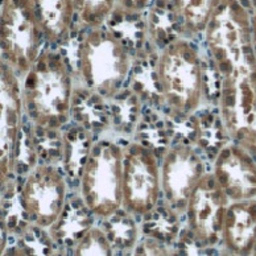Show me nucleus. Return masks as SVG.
<instances>
[{
	"instance_id": "obj_1",
	"label": "nucleus",
	"mask_w": 256,
	"mask_h": 256,
	"mask_svg": "<svg viewBox=\"0 0 256 256\" xmlns=\"http://www.w3.org/2000/svg\"><path fill=\"white\" fill-rule=\"evenodd\" d=\"M72 92V77L62 57L44 52L26 74L22 102L38 127L58 130L69 120Z\"/></svg>"
},
{
	"instance_id": "obj_2",
	"label": "nucleus",
	"mask_w": 256,
	"mask_h": 256,
	"mask_svg": "<svg viewBox=\"0 0 256 256\" xmlns=\"http://www.w3.org/2000/svg\"><path fill=\"white\" fill-rule=\"evenodd\" d=\"M205 32L208 52L222 77L256 69L251 18L239 0H227L212 16Z\"/></svg>"
},
{
	"instance_id": "obj_3",
	"label": "nucleus",
	"mask_w": 256,
	"mask_h": 256,
	"mask_svg": "<svg viewBox=\"0 0 256 256\" xmlns=\"http://www.w3.org/2000/svg\"><path fill=\"white\" fill-rule=\"evenodd\" d=\"M158 77L161 94L173 112L186 116L197 110L204 94V69L189 42L176 40L165 46L158 60Z\"/></svg>"
},
{
	"instance_id": "obj_4",
	"label": "nucleus",
	"mask_w": 256,
	"mask_h": 256,
	"mask_svg": "<svg viewBox=\"0 0 256 256\" xmlns=\"http://www.w3.org/2000/svg\"><path fill=\"white\" fill-rule=\"evenodd\" d=\"M80 193L86 208L99 216H110L123 205V150L100 142L88 152Z\"/></svg>"
},
{
	"instance_id": "obj_5",
	"label": "nucleus",
	"mask_w": 256,
	"mask_h": 256,
	"mask_svg": "<svg viewBox=\"0 0 256 256\" xmlns=\"http://www.w3.org/2000/svg\"><path fill=\"white\" fill-rule=\"evenodd\" d=\"M80 73L92 92L111 96L127 78L131 58L112 30L92 28L80 42Z\"/></svg>"
},
{
	"instance_id": "obj_6",
	"label": "nucleus",
	"mask_w": 256,
	"mask_h": 256,
	"mask_svg": "<svg viewBox=\"0 0 256 256\" xmlns=\"http://www.w3.org/2000/svg\"><path fill=\"white\" fill-rule=\"evenodd\" d=\"M41 36L32 0H3L2 50L15 73H30L40 57Z\"/></svg>"
},
{
	"instance_id": "obj_7",
	"label": "nucleus",
	"mask_w": 256,
	"mask_h": 256,
	"mask_svg": "<svg viewBox=\"0 0 256 256\" xmlns=\"http://www.w3.org/2000/svg\"><path fill=\"white\" fill-rule=\"evenodd\" d=\"M222 78L220 108L224 127L256 156V69L235 72Z\"/></svg>"
},
{
	"instance_id": "obj_8",
	"label": "nucleus",
	"mask_w": 256,
	"mask_h": 256,
	"mask_svg": "<svg viewBox=\"0 0 256 256\" xmlns=\"http://www.w3.org/2000/svg\"><path fill=\"white\" fill-rule=\"evenodd\" d=\"M161 176L158 158L148 146H128L123 150V205L128 212L148 214L156 208Z\"/></svg>"
},
{
	"instance_id": "obj_9",
	"label": "nucleus",
	"mask_w": 256,
	"mask_h": 256,
	"mask_svg": "<svg viewBox=\"0 0 256 256\" xmlns=\"http://www.w3.org/2000/svg\"><path fill=\"white\" fill-rule=\"evenodd\" d=\"M188 220L197 240L214 246L222 236L227 196L214 174H205L192 193L186 205Z\"/></svg>"
},
{
	"instance_id": "obj_10",
	"label": "nucleus",
	"mask_w": 256,
	"mask_h": 256,
	"mask_svg": "<svg viewBox=\"0 0 256 256\" xmlns=\"http://www.w3.org/2000/svg\"><path fill=\"white\" fill-rule=\"evenodd\" d=\"M66 201L64 177L52 166H38L26 178L22 192V210L42 227L52 226L62 214Z\"/></svg>"
},
{
	"instance_id": "obj_11",
	"label": "nucleus",
	"mask_w": 256,
	"mask_h": 256,
	"mask_svg": "<svg viewBox=\"0 0 256 256\" xmlns=\"http://www.w3.org/2000/svg\"><path fill=\"white\" fill-rule=\"evenodd\" d=\"M205 176V165L198 154L186 144H178L166 152L161 184L166 200L176 208H186L197 184Z\"/></svg>"
},
{
	"instance_id": "obj_12",
	"label": "nucleus",
	"mask_w": 256,
	"mask_h": 256,
	"mask_svg": "<svg viewBox=\"0 0 256 256\" xmlns=\"http://www.w3.org/2000/svg\"><path fill=\"white\" fill-rule=\"evenodd\" d=\"M214 176L227 198L248 201L256 197V161L244 146H228L218 152Z\"/></svg>"
},
{
	"instance_id": "obj_13",
	"label": "nucleus",
	"mask_w": 256,
	"mask_h": 256,
	"mask_svg": "<svg viewBox=\"0 0 256 256\" xmlns=\"http://www.w3.org/2000/svg\"><path fill=\"white\" fill-rule=\"evenodd\" d=\"M22 100L18 78L8 64L2 65V176H7L15 160Z\"/></svg>"
},
{
	"instance_id": "obj_14",
	"label": "nucleus",
	"mask_w": 256,
	"mask_h": 256,
	"mask_svg": "<svg viewBox=\"0 0 256 256\" xmlns=\"http://www.w3.org/2000/svg\"><path fill=\"white\" fill-rule=\"evenodd\" d=\"M222 236L232 252L248 254L252 251L256 238L255 201H238L227 208Z\"/></svg>"
},
{
	"instance_id": "obj_15",
	"label": "nucleus",
	"mask_w": 256,
	"mask_h": 256,
	"mask_svg": "<svg viewBox=\"0 0 256 256\" xmlns=\"http://www.w3.org/2000/svg\"><path fill=\"white\" fill-rule=\"evenodd\" d=\"M41 32L52 44H64L76 15L73 0H32Z\"/></svg>"
},
{
	"instance_id": "obj_16",
	"label": "nucleus",
	"mask_w": 256,
	"mask_h": 256,
	"mask_svg": "<svg viewBox=\"0 0 256 256\" xmlns=\"http://www.w3.org/2000/svg\"><path fill=\"white\" fill-rule=\"evenodd\" d=\"M227 0H173L184 28L192 33L206 30L212 16Z\"/></svg>"
},
{
	"instance_id": "obj_17",
	"label": "nucleus",
	"mask_w": 256,
	"mask_h": 256,
	"mask_svg": "<svg viewBox=\"0 0 256 256\" xmlns=\"http://www.w3.org/2000/svg\"><path fill=\"white\" fill-rule=\"evenodd\" d=\"M76 15L86 26H100L115 6V0H73Z\"/></svg>"
},
{
	"instance_id": "obj_18",
	"label": "nucleus",
	"mask_w": 256,
	"mask_h": 256,
	"mask_svg": "<svg viewBox=\"0 0 256 256\" xmlns=\"http://www.w3.org/2000/svg\"><path fill=\"white\" fill-rule=\"evenodd\" d=\"M108 239L100 230L88 231L76 248V255H110Z\"/></svg>"
},
{
	"instance_id": "obj_19",
	"label": "nucleus",
	"mask_w": 256,
	"mask_h": 256,
	"mask_svg": "<svg viewBox=\"0 0 256 256\" xmlns=\"http://www.w3.org/2000/svg\"><path fill=\"white\" fill-rule=\"evenodd\" d=\"M116 2L128 12L139 11L150 3V0H116Z\"/></svg>"
},
{
	"instance_id": "obj_20",
	"label": "nucleus",
	"mask_w": 256,
	"mask_h": 256,
	"mask_svg": "<svg viewBox=\"0 0 256 256\" xmlns=\"http://www.w3.org/2000/svg\"><path fill=\"white\" fill-rule=\"evenodd\" d=\"M243 6L246 7L247 11L254 12V15L256 14V0H239Z\"/></svg>"
},
{
	"instance_id": "obj_21",
	"label": "nucleus",
	"mask_w": 256,
	"mask_h": 256,
	"mask_svg": "<svg viewBox=\"0 0 256 256\" xmlns=\"http://www.w3.org/2000/svg\"><path fill=\"white\" fill-rule=\"evenodd\" d=\"M251 24H252V40H254V52H255V58H256V14L254 18H251Z\"/></svg>"
},
{
	"instance_id": "obj_22",
	"label": "nucleus",
	"mask_w": 256,
	"mask_h": 256,
	"mask_svg": "<svg viewBox=\"0 0 256 256\" xmlns=\"http://www.w3.org/2000/svg\"><path fill=\"white\" fill-rule=\"evenodd\" d=\"M252 252H254V255H256V238H255V242H254V247H252Z\"/></svg>"
}]
</instances>
